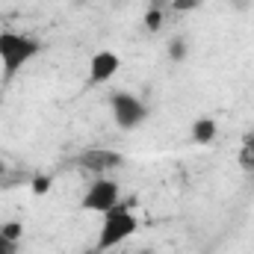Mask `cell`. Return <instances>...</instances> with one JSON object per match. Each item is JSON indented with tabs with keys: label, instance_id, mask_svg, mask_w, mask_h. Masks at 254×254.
Returning a JSON list of instances; mask_svg holds the SVG:
<instances>
[{
	"label": "cell",
	"instance_id": "1",
	"mask_svg": "<svg viewBox=\"0 0 254 254\" xmlns=\"http://www.w3.org/2000/svg\"><path fill=\"white\" fill-rule=\"evenodd\" d=\"M42 45L39 39L27 36V33H18V30H3L0 33V71H3V83H12L24 65L33 63L39 57Z\"/></svg>",
	"mask_w": 254,
	"mask_h": 254
},
{
	"label": "cell",
	"instance_id": "2",
	"mask_svg": "<svg viewBox=\"0 0 254 254\" xmlns=\"http://www.w3.org/2000/svg\"><path fill=\"white\" fill-rule=\"evenodd\" d=\"M136 228H139V219H136V213H133L127 204H119V207L107 210L95 249H98V252H110V249L122 246L125 240H130V237L136 234Z\"/></svg>",
	"mask_w": 254,
	"mask_h": 254
},
{
	"label": "cell",
	"instance_id": "3",
	"mask_svg": "<svg viewBox=\"0 0 254 254\" xmlns=\"http://www.w3.org/2000/svg\"><path fill=\"white\" fill-rule=\"evenodd\" d=\"M122 204V190H119V184L113 181V178H98L86 195L80 198V207L86 210V213H107V210H113V207H119Z\"/></svg>",
	"mask_w": 254,
	"mask_h": 254
},
{
	"label": "cell",
	"instance_id": "4",
	"mask_svg": "<svg viewBox=\"0 0 254 254\" xmlns=\"http://www.w3.org/2000/svg\"><path fill=\"white\" fill-rule=\"evenodd\" d=\"M110 110H113V119H116V125L122 127V130H136V127L148 119L145 101H139L130 92H116L110 98Z\"/></svg>",
	"mask_w": 254,
	"mask_h": 254
},
{
	"label": "cell",
	"instance_id": "5",
	"mask_svg": "<svg viewBox=\"0 0 254 254\" xmlns=\"http://www.w3.org/2000/svg\"><path fill=\"white\" fill-rule=\"evenodd\" d=\"M77 166H80V169H86V172H92V175H98V178H104V175H110V172L122 169V166H125V157H122L119 151L89 148V151H83V154L77 157Z\"/></svg>",
	"mask_w": 254,
	"mask_h": 254
},
{
	"label": "cell",
	"instance_id": "6",
	"mask_svg": "<svg viewBox=\"0 0 254 254\" xmlns=\"http://www.w3.org/2000/svg\"><path fill=\"white\" fill-rule=\"evenodd\" d=\"M119 65H122L119 54H113V51H98V54L92 57V63H89V83H92V86L107 83L110 77H116Z\"/></svg>",
	"mask_w": 254,
	"mask_h": 254
},
{
	"label": "cell",
	"instance_id": "7",
	"mask_svg": "<svg viewBox=\"0 0 254 254\" xmlns=\"http://www.w3.org/2000/svg\"><path fill=\"white\" fill-rule=\"evenodd\" d=\"M216 133H219V125H216V119H195L190 127V136L195 145H210L213 139H216Z\"/></svg>",
	"mask_w": 254,
	"mask_h": 254
},
{
	"label": "cell",
	"instance_id": "8",
	"mask_svg": "<svg viewBox=\"0 0 254 254\" xmlns=\"http://www.w3.org/2000/svg\"><path fill=\"white\" fill-rule=\"evenodd\" d=\"M240 166L246 169V172H254V130H249L246 136H243V148H240Z\"/></svg>",
	"mask_w": 254,
	"mask_h": 254
},
{
	"label": "cell",
	"instance_id": "9",
	"mask_svg": "<svg viewBox=\"0 0 254 254\" xmlns=\"http://www.w3.org/2000/svg\"><path fill=\"white\" fill-rule=\"evenodd\" d=\"M169 57H172L175 63H184V60L190 57V51H187V39H181V36L172 39V42H169Z\"/></svg>",
	"mask_w": 254,
	"mask_h": 254
},
{
	"label": "cell",
	"instance_id": "10",
	"mask_svg": "<svg viewBox=\"0 0 254 254\" xmlns=\"http://www.w3.org/2000/svg\"><path fill=\"white\" fill-rule=\"evenodd\" d=\"M145 27H148L151 33H157V30L163 27V9H160V6H151V9L145 12Z\"/></svg>",
	"mask_w": 254,
	"mask_h": 254
},
{
	"label": "cell",
	"instance_id": "11",
	"mask_svg": "<svg viewBox=\"0 0 254 254\" xmlns=\"http://www.w3.org/2000/svg\"><path fill=\"white\" fill-rule=\"evenodd\" d=\"M0 234H3V237H9V240H15V243H18V240H21V234H24V228H21V222H6V225H3V228H0Z\"/></svg>",
	"mask_w": 254,
	"mask_h": 254
},
{
	"label": "cell",
	"instance_id": "12",
	"mask_svg": "<svg viewBox=\"0 0 254 254\" xmlns=\"http://www.w3.org/2000/svg\"><path fill=\"white\" fill-rule=\"evenodd\" d=\"M48 190H51V178H48V175L33 178V192H36V195H45Z\"/></svg>",
	"mask_w": 254,
	"mask_h": 254
},
{
	"label": "cell",
	"instance_id": "13",
	"mask_svg": "<svg viewBox=\"0 0 254 254\" xmlns=\"http://www.w3.org/2000/svg\"><path fill=\"white\" fill-rule=\"evenodd\" d=\"M172 6H175L178 12H192V9L201 6V0H172Z\"/></svg>",
	"mask_w": 254,
	"mask_h": 254
},
{
	"label": "cell",
	"instance_id": "14",
	"mask_svg": "<svg viewBox=\"0 0 254 254\" xmlns=\"http://www.w3.org/2000/svg\"><path fill=\"white\" fill-rule=\"evenodd\" d=\"M0 254H18V243L0 234Z\"/></svg>",
	"mask_w": 254,
	"mask_h": 254
},
{
	"label": "cell",
	"instance_id": "15",
	"mask_svg": "<svg viewBox=\"0 0 254 254\" xmlns=\"http://www.w3.org/2000/svg\"><path fill=\"white\" fill-rule=\"evenodd\" d=\"M154 6H166V3H172V0H151Z\"/></svg>",
	"mask_w": 254,
	"mask_h": 254
},
{
	"label": "cell",
	"instance_id": "16",
	"mask_svg": "<svg viewBox=\"0 0 254 254\" xmlns=\"http://www.w3.org/2000/svg\"><path fill=\"white\" fill-rule=\"evenodd\" d=\"M80 254H104V252H98V249H86V252H80Z\"/></svg>",
	"mask_w": 254,
	"mask_h": 254
}]
</instances>
